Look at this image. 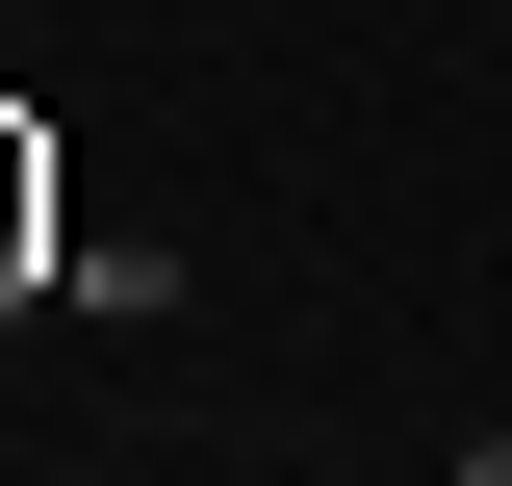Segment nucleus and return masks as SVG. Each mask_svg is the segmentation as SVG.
Returning a JSON list of instances; mask_svg holds the SVG:
<instances>
[{"label": "nucleus", "instance_id": "f03ea898", "mask_svg": "<svg viewBox=\"0 0 512 486\" xmlns=\"http://www.w3.org/2000/svg\"><path fill=\"white\" fill-rule=\"evenodd\" d=\"M461 486H512V435H461Z\"/></svg>", "mask_w": 512, "mask_h": 486}, {"label": "nucleus", "instance_id": "f257e3e1", "mask_svg": "<svg viewBox=\"0 0 512 486\" xmlns=\"http://www.w3.org/2000/svg\"><path fill=\"white\" fill-rule=\"evenodd\" d=\"M26 256H52V154L0 128V307H52V282H26Z\"/></svg>", "mask_w": 512, "mask_h": 486}]
</instances>
